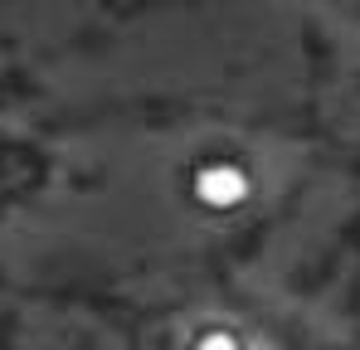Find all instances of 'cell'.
I'll return each instance as SVG.
<instances>
[{"mask_svg":"<svg viewBox=\"0 0 360 350\" xmlns=\"http://www.w3.org/2000/svg\"><path fill=\"white\" fill-rule=\"evenodd\" d=\"M190 350H243V341L229 331V326H205L200 336H195V346Z\"/></svg>","mask_w":360,"mask_h":350,"instance_id":"2","label":"cell"},{"mask_svg":"<svg viewBox=\"0 0 360 350\" xmlns=\"http://www.w3.org/2000/svg\"><path fill=\"white\" fill-rule=\"evenodd\" d=\"M185 195L200 209H210V214H234L243 205H253L258 175H253V166L239 151H205L185 171Z\"/></svg>","mask_w":360,"mask_h":350,"instance_id":"1","label":"cell"}]
</instances>
